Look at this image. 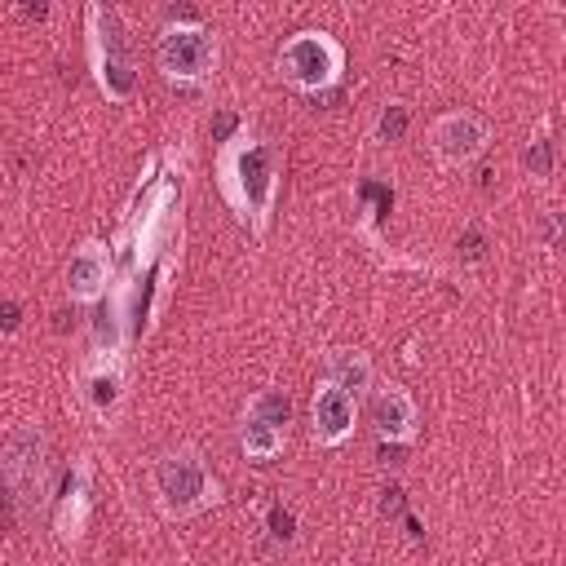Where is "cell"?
I'll return each instance as SVG.
<instances>
[{
    "label": "cell",
    "mask_w": 566,
    "mask_h": 566,
    "mask_svg": "<svg viewBox=\"0 0 566 566\" xmlns=\"http://www.w3.org/2000/svg\"><path fill=\"white\" fill-rule=\"evenodd\" d=\"M217 190L252 234H265L279 195V150L248 124L234 128L217 150Z\"/></svg>",
    "instance_id": "cell-1"
},
{
    "label": "cell",
    "mask_w": 566,
    "mask_h": 566,
    "mask_svg": "<svg viewBox=\"0 0 566 566\" xmlns=\"http://www.w3.org/2000/svg\"><path fill=\"white\" fill-rule=\"evenodd\" d=\"M150 486H155V504L168 517H195L208 504H217V478L208 473V464L195 447H177V451L159 455Z\"/></svg>",
    "instance_id": "cell-2"
},
{
    "label": "cell",
    "mask_w": 566,
    "mask_h": 566,
    "mask_svg": "<svg viewBox=\"0 0 566 566\" xmlns=\"http://www.w3.org/2000/svg\"><path fill=\"white\" fill-rule=\"evenodd\" d=\"M88 62H93V80L111 102H128L137 93V62L124 35V22L115 9L93 4L88 9Z\"/></svg>",
    "instance_id": "cell-3"
},
{
    "label": "cell",
    "mask_w": 566,
    "mask_h": 566,
    "mask_svg": "<svg viewBox=\"0 0 566 566\" xmlns=\"http://www.w3.org/2000/svg\"><path fill=\"white\" fill-rule=\"evenodd\" d=\"M345 49L327 31H296L279 49V75L301 93H323L340 80Z\"/></svg>",
    "instance_id": "cell-4"
},
{
    "label": "cell",
    "mask_w": 566,
    "mask_h": 566,
    "mask_svg": "<svg viewBox=\"0 0 566 566\" xmlns=\"http://www.w3.org/2000/svg\"><path fill=\"white\" fill-rule=\"evenodd\" d=\"M217 35H212V27H203L199 18H190V22H168L164 31H159V40H155V62H159V71L168 75V80H177V84H199V80H208L212 75V66H217Z\"/></svg>",
    "instance_id": "cell-5"
},
{
    "label": "cell",
    "mask_w": 566,
    "mask_h": 566,
    "mask_svg": "<svg viewBox=\"0 0 566 566\" xmlns=\"http://www.w3.org/2000/svg\"><path fill=\"white\" fill-rule=\"evenodd\" d=\"M287 424H292V402L283 389H261L248 398L243 407V424H239V447L248 460H274L287 442Z\"/></svg>",
    "instance_id": "cell-6"
},
{
    "label": "cell",
    "mask_w": 566,
    "mask_h": 566,
    "mask_svg": "<svg viewBox=\"0 0 566 566\" xmlns=\"http://www.w3.org/2000/svg\"><path fill=\"white\" fill-rule=\"evenodd\" d=\"M40 491H44V433L18 429L4 447V495L31 509L40 504Z\"/></svg>",
    "instance_id": "cell-7"
},
{
    "label": "cell",
    "mask_w": 566,
    "mask_h": 566,
    "mask_svg": "<svg viewBox=\"0 0 566 566\" xmlns=\"http://www.w3.org/2000/svg\"><path fill=\"white\" fill-rule=\"evenodd\" d=\"M486 142H491V124L478 111H447L429 124V150L451 168L478 159L486 150Z\"/></svg>",
    "instance_id": "cell-8"
},
{
    "label": "cell",
    "mask_w": 566,
    "mask_h": 566,
    "mask_svg": "<svg viewBox=\"0 0 566 566\" xmlns=\"http://www.w3.org/2000/svg\"><path fill=\"white\" fill-rule=\"evenodd\" d=\"M354 416H358V402L349 394H340L332 380H318L314 402H310V433H314V442L318 447H340L354 433Z\"/></svg>",
    "instance_id": "cell-9"
},
{
    "label": "cell",
    "mask_w": 566,
    "mask_h": 566,
    "mask_svg": "<svg viewBox=\"0 0 566 566\" xmlns=\"http://www.w3.org/2000/svg\"><path fill=\"white\" fill-rule=\"evenodd\" d=\"M106 287H111V252H106V243L88 239L66 261V292H71V301L93 305L106 296Z\"/></svg>",
    "instance_id": "cell-10"
},
{
    "label": "cell",
    "mask_w": 566,
    "mask_h": 566,
    "mask_svg": "<svg viewBox=\"0 0 566 566\" xmlns=\"http://www.w3.org/2000/svg\"><path fill=\"white\" fill-rule=\"evenodd\" d=\"M371 424H376L380 442H394V447L411 442L416 438V402H411V394L402 385H380L371 394Z\"/></svg>",
    "instance_id": "cell-11"
},
{
    "label": "cell",
    "mask_w": 566,
    "mask_h": 566,
    "mask_svg": "<svg viewBox=\"0 0 566 566\" xmlns=\"http://www.w3.org/2000/svg\"><path fill=\"white\" fill-rule=\"evenodd\" d=\"M124 398V363L119 354H97L88 380H84V402L97 411V416H111Z\"/></svg>",
    "instance_id": "cell-12"
},
{
    "label": "cell",
    "mask_w": 566,
    "mask_h": 566,
    "mask_svg": "<svg viewBox=\"0 0 566 566\" xmlns=\"http://www.w3.org/2000/svg\"><path fill=\"white\" fill-rule=\"evenodd\" d=\"M84 517H88V464L80 460V464L66 473V486H62L57 535H62V539H75V535L84 531Z\"/></svg>",
    "instance_id": "cell-13"
},
{
    "label": "cell",
    "mask_w": 566,
    "mask_h": 566,
    "mask_svg": "<svg viewBox=\"0 0 566 566\" xmlns=\"http://www.w3.org/2000/svg\"><path fill=\"white\" fill-rule=\"evenodd\" d=\"M323 380H332L340 394H349L354 402H363V394L371 389V358L358 354V349H336V354L327 358Z\"/></svg>",
    "instance_id": "cell-14"
},
{
    "label": "cell",
    "mask_w": 566,
    "mask_h": 566,
    "mask_svg": "<svg viewBox=\"0 0 566 566\" xmlns=\"http://www.w3.org/2000/svg\"><path fill=\"white\" fill-rule=\"evenodd\" d=\"M522 164H526V168H531V177H539V181L553 172V142H548V133H535V137H531V146H526Z\"/></svg>",
    "instance_id": "cell-15"
},
{
    "label": "cell",
    "mask_w": 566,
    "mask_h": 566,
    "mask_svg": "<svg viewBox=\"0 0 566 566\" xmlns=\"http://www.w3.org/2000/svg\"><path fill=\"white\" fill-rule=\"evenodd\" d=\"M407 133V106L402 102H389L385 111H380V119H376V137L380 142H398Z\"/></svg>",
    "instance_id": "cell-16"
}]
</instances>
